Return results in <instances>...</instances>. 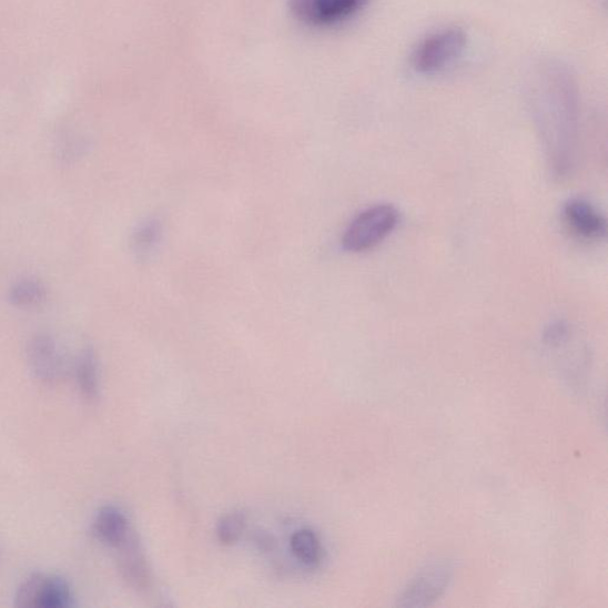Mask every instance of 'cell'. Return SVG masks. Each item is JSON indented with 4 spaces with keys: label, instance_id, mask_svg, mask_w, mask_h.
<instances>
[{
    "label": "cell",
    "instance_id": "9c48e42d",
    "mask_svg": "<svg viewBox=\"0 0 608 608\" xmlns=\"http://www.w3.org/2000/svg\"><path fill=\"white\" fill-rule=\"evenodd\" d=\"M93 529L100 543L113 549L123 546L133 534L129 518L115 506H105L97 514Z\"/></svg>",
    "mask_w": 608,
    "mask_h": 608
},
{
    "label": "cell",
    "instance_id": "9a60e30c",
    "mask_svg": "<svg viewBox=\"0 0 608 608\" xmlns=\"http://www.w3.org/2000/svg\"><path fill=\"white\" fill-rule=\"evenodd\" d=\"M246 528V516L241 511L226 515L219 521L216 536L223 546H233L243 536Z\"/></svg>",
    "mask_w": 608,
    "mask_h": 608
},
{
    "label": "cell",
    "instance_id": "8fae6325",
    "mask_svg": "<svg viewBox=\"0 0 608 608\" xmlns=\"http://www.w3.org/2000/svg\"><path fill=\"white\" fill-rule=\"evenodd\" d=\"M292 553L304 567L316 568L324 560V548L315 531L303 528L291 538Z\"/></svg>",
    "mask_w": 608,
    "mask_h": 608
},
{
    "label": "cell",
    "instance_id": "52a82bcc",
    "mask_svg": "<svg viewBox=\"0 0 608 608\" xmlns=\"http://www.w3.org/2000/svg\"><path fill=\"white\" fill-rule=\"evenodd\" d=\"M28 363L33 376L44 384H55L64 375V359L52 335L40 333L28 345Z\"/></svg>",
    "mask_w": 608,
    "mask_h": 608
},
{
    "label": "cell",
    "instance_id": "8992f818",
    "mask_svg": "<svg viewBox=\"0 0 608 608\" xmlns=\"http://www.w3.org/2000/svg\"><path fill=\"white\" fill-rule=\"evenodd\" d=\"M16 606L41 608H67L74 606L72 590L64 580L33 574L27 579L16 595Z\"/></svg>",
    "mask_w": 608,
    "mask_h": 608
},
{
    "label": "cell",
    "instance_id": "3957f363",
    "mask_svg": "<svg viewBox=\"0 0 608 608\" xmlns=\"http://www.w3.org/2000/svg\"><path fill=\"white\" fill-rule=\"evenodd\" d=\"M399 213L393 205H376L361 212L343 235V247L353 253L373 250L398 225Z\"/></svg>",
    "mask_w": 608,
    "mask_h": 608
},
{
    "label": "cell",
    "instance_id": "7c38bea8",
    "mask_svg": "<svg viewBox=\"0 0 608 608\" xmlns=\"http://www.w3.org/2000/svg\"><path fill=\"white\" fill-rule=\"evenodd\" d=\"M75 377L82 397L94 402L99 395V368L93 348H83L79 354Z\"/></svg>",
    "mask_w": 608,
    "mask_h": 608
},
{
    "label": "cell",
    "instance_id": "7a4b0ae2",
    "mask_svg": "<svg viewBox=\"0 0 608 608\" xmlns=\"http://www.w3.org/2000/svg\"><path fill=\"white\" fill-rule=\"evenodd\" d=\"M468 37L459 27L437 29L422 39L412 54V69L420 77L447 72L464 57Z\"/></svg>",
    "mask_w": 608,
    "mask_h": 608
},
{
    "label": "cell",
    "instance_id": "277c9868",
    "mask_svg": "<svg viewBox=\"0 0 608 608\" xmlns=\"http://www.w3.org/2000/svg\"><path fill=\"white\" fill-rule=\"evenodd\" d=\"M371 0H291L296 19L312 28L341 26L358 16Z\"/></svg>",
    "mask_w": 608,
    "mask_h": 608
},
{
    "label": "cell",
    "instance_id": "5b68a950",
    "mask_svg": "<svg viewBox=\"0 0 608 608\" xmlns=\"http://www.w3.org/2000/svg\"><path fill=\"white\" fill-rule=\"evenodd\" d=\"M454 568L448 561H436L420 569L403 589L398 606L426 607L440 599L453 579Z\"/></svg>",
    "mask_w": 608,
    "mask_h": 608
},
{
    "label": "cell",
    "instance_id": "ba28073f",
    "mask_svg": "<svg viewBox=\"0 0 608 608\" xmlns=\"http://www.w3.org/2000/svg\"><path fill=\"white\" fill-rule=\"evenodd\" d=\"M563 215L568 229L581 240L599 242L607 234L606 217L585 199H569L564 205Z\"/></svg>",
    "mask_w": 608,
    "mask_h": 608
},
{
    "label": "cell",
    "instance_id": "2e32d148",
    "mask_svg": "<svg viewBox=\"0 0 608 608\" xmlns=\"http://www.w3.org/2000/svg\"><path fill=\"white\" fill-rule=\"evenodd\" d=\"M568 336V327L565 323H555L547 328L545 342L550 346L561 345Z\"/></svg>",
    "mask_w": 608,
    "mask_h": 608
},
{
    "label": "cell",
    "instance_id": "4fadbf2b",
    "mask_svg": "<svg viewBox=\"0 0 608 608\" xmlns=\"http://www.w3.org/2000/svg\"><path fill=\"white\" fill-rule=\"evenodd\" d=\"M47 297L44 284L37 278H22L10 290L9 300L14 307L30 308L39 306Z\"/></svg>",
    "mask_w": 608,
    "mask_h": 608
},
{
    "label": "cell",
    "instance_id": "30bf717a",
    "mask_svg": "<svg viewBox=\"0 0 608 608\" xmlns=\"http://www.w3.org/2000/svg\"><path fill=\"white\" fill-rule=\"evenodd\" d=\"M116 550L120 555L118 561H120L123 578L133 588L145 589L149 586L150 572L136 535L133 533L126 543Z\"/></svg>",
    "mask_w": 608,
    "mask_h": 608
},
{
    "label": "cell",
    "instance_id": "5bb4252c",
    "mask_svg": "<svg viewBox=\"0 0 608 608\" xmlns=\"http://www.w3.org/2000/svg\"><path fill=\"white\" fill-rule=\"evenodd\" d=\"M162 235V224L158 219H149L132 235V250L140 260H146L158 247Z\"/></svg>",
    "mask_w": 608,
    "mask_h": 608
},
{
    "label": "cell",
    "instance_id": "6da1fadb",
    "mask_svg": "<svg viewBox=\"0 0 608 608\" xmlns=\"http://www.w3.org/2000/svg\"><path fill=\"white\" fill-rule=\"evenodd\" d=\"M528 105L550 174L566 180L577 169L581 98L576 75L561 61L538 62L528 79Z\"/></svg>",
    "mask_w": 608,
    "mask_h": 608
}]
</instances>
